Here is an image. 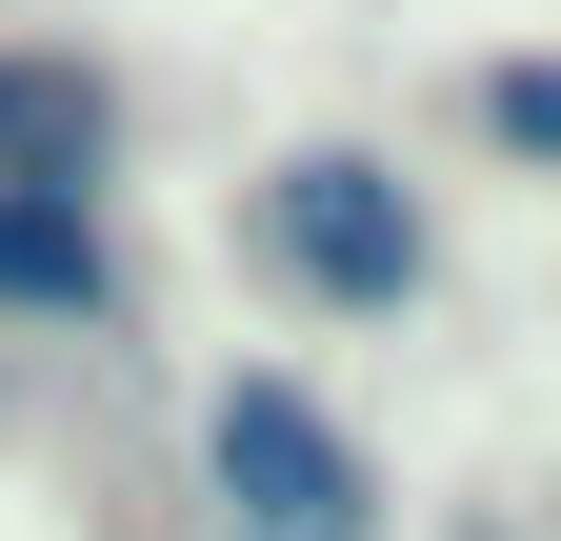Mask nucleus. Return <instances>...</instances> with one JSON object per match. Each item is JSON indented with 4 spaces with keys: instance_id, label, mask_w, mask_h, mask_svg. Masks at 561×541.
I'll return each instance as SVG.
<instances>
[{
    "instance_id": "1",
    "label": "nucleus",
    "mask_w": 561,
    "mask_h": 541,
    "mask_svg": "<svg viewBox=\"0 0 561 541\" xmlns=\"http://www.w3.org/2000/svg\"><path fill=\"white\" fill-rule=\"evenodd\" d=\"M201 482H221V541H362V441H341L321 381H280V361L201 381Z\"/></svg>"
},
{
    "instance_id": "4",
    "label": "nucleus",
    "mask_w": 561,
    "mask_h": 541,
    "mask_svg": "<svg viewBox=\"0 0 561 541\" xmlns=\"http://www.w3.org/2000/svg\"><path fill=\"white\" fill-rule=\"evenodd\" d=\"M0 321H121V241L60 200H0Z\"/></svg>"
},
{
    "instance_id": "3",
    "label": "nucleus",
    "mask_w": 561,
    "mask_h": 541,
    "mask_svg": "<svg viewBox=\"0 0 561 541\" xmlns=\"http://www.w3.org/2000/svg\"><path fill=\"white\" fill-rule=\"evenodd\" d=\"M0 200H60V221L121 200V81L81 41H0Z\"/></svg>"
},
{
    "instance_id": "2",
    "label": "nucleus",
    "mask_w": 561,
    "mask_h": 541,
    "mask_svg": "<svg viewBox=\"0 0 561 541\" xmlns=\"http://www.w3.org/2000/svg\"><path fill=\"white\" fill-rule=\"evenodd\" d=\"M261 261L280 281H321L341 321H401L421 281H442V241H421V200L381 161H301V181H261Z\"/></svg>"
},
{
    "instance_id": "5",
    "label": "nucleus",
    "mask_w": 561,
    "mask_h": 541,
    "mask_svg": "<svg viewBox=\"0 0 561 541\" xmlns=\"http://www.w3.org/2000/svg\"><path fill=\"white\" fill-rule=\"evenodd\" d=\"M481 120H502L522 161H561V60H502V81H481Z\"/></svg>"
}]
</instances>
